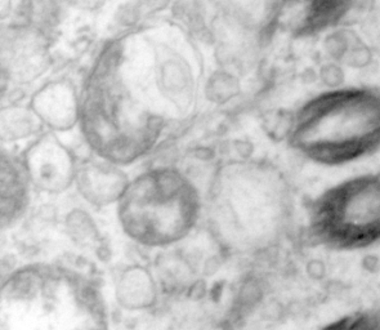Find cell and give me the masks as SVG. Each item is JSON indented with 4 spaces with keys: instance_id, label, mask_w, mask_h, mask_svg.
<instances>
[{
    "instance_id": "1",
    "label": "cell",
    "mask_w": 380,
    "mask_h": 330,
    "mask_svg": "<svg viewBox=\"0 0 380 330\" xmlns=\"http://www.w3.org/2000/svg\"><path fill=\"white\" fill-rule=\"evenodd\" d=\"M290 211L288 181L267 163H230L219 169L209 191V229L233 252H258L272 246L288 224Z\"/></svg>"
},
{
    "instance_id": "2",
    "label": "cell",
    "mask_w": 380,
    "mask_h": 330,
    "mask_svg": "<svg viewBox=\"0 0 380 330\" xmlns=\"http://www.w3.org/2000/svg\"><path fill=\"white\" fill-rule=\"evenodd\" d=\"M290 146L310 162L339 167L380 150V88L337 85L307 99L290 120Z\"/></svg>"
},
{
    "instance_id": "3",
    "label": "cell",
    "mask_w": 380,
    "mask_h": 330,
    "mask_svg": "<svg viewBox=\"0 0 380 330\" xmlns=\"http://www.w3.org/2000/svg\"><path fill=\"white\" fill-rule=\"evenodd\" d=\"M1 330H108L104 297L66 267L28 265L1 285Z\"/></svg>"
},
{
    "instance_id": "4",
    "label": "cell",
    "mask_w": 380,
    "mask_h": 330,
    "mask_svg": "<svg viewBox=\"0 0 380 330\" xmlns=\"http://www.w3.org/2000/svg\"><path fill=\"white\" fill-rule=\"evenodd\" d=\"M84 136L101 159L129 164L148 153L160 137L164 118L120 75L115 53L107 56L85 88L80 105Z\"/></svg>"
},
{
    "instance_id": "5",
    "label": "cell",
    "mask_w": 380,
    "mask_h": 330,
    "mask_svg": "<svg viewBox=\"0 0 380 330\" xmlns=\"http://www.w3.org/2000/svg\"><path fill=\"white\" fill-rule=\"evenodd\" d=\"M201 214V197L179 170H147L128 185L118 203L120 225L141 246L164 248L184 239Z\"/></svg>"
},
{
    "instance_id": "6",
    "label": "cell",
    "mask_w": 380,
    "mask_h": 330,
    "mask_svg": "<svg viewBox=\"0 0 380 330\" xmlns=\"http://www.w3.org/2000/svg\"><path fill=\"white\" fill-rule=\"evenodd\" d=\"M308 232L318 246L357 252L380 243V172L343 180L323 191L308 211Z\"/></svg>"
},
{
    "instance_id": "7",
    "label": "cell",
    "mask_w": 380,
    "mask_h": 330,
    "mask_svg": "<svg viewBox=\"0 0 380 330\" xmlns=\"http://www.w3.org/2000/svg\"><path fill=\"white\" fill-rule=\"evenodd\" d=\"M31 185L48 194H61L75 183L78 165L55 134H43L22 155Z\"/></svg>"
},
{
    "instance_id": "8",
    "label": "cell",
    "mask_w": 380,
    "mask_h": 330,
    "mask_svg": "<svg viewBox=\"0 0 380 330\" xmlns=\"http://www.w3.org/2000/svg\"><path fill=\"white\" fill-rule=\"evenodd\" d=\"M48 65L47 43L42 31L31 26L14 28L3 44V67L16 82L36 79Z\"/></svg>"
},
{
    "instance_id": "9",
    "label": "cell",
    "mask_w": 380,
    "mask_h": 330,
    "mask_svg": "<svg viewBox=\"0 0 380 330\" xmlns=\"http://www.w3.org/2000/svg\"><path fill=\"white\" fill-rule=\"evenodd\" d=\"M30 110L39 123L52 131L64 132L80 119V105L74 87L67 80H56L34 93Z\"/></svg>"
},
{
    "instance_id": "10",
    "label": "cell",
    "mask_w": 380,
    "mask_h": 330,
    "mask_svg": "<svg viewBox=\"0 0 380 330\" xmlns=\"http://www.w3.org/2000/svg\"><path fill=\"white\" fill-rule=\"evenodd\" d=\"M129 182L127 175L116 164L105 159L82 164L75 178L80 195L96 207L119 203Z\"/></svg>"
},
{
    "instance_id": "11",
    "label": "cell",
    "mask_w": 380,
    "mask_h": 330,
    "mask_svg": "<svg viewBox=\"0 0 380 330\" xmlns=\"http://www.w3.org/2000/svg\"><path fill=\"white\" fill-rule=\"evenodd\" d=\"M31 181L22 158L1 154V227L8 229L22 217L28 204Z\"/></svg>"
},
{
    "instance_id": "12",
    "label": "cell",
    "mask_w": 380,
    "mask_h": 330,
    "mask_svg": "<svg viewBox=\"0 0 380 330\" xmlns=\"http://www.w3.org/2000/svg\"><path fill=\"white\" fill-rule=\"evenodd\" d=\"M115 298L120 307L128 311H143L154 307L157 302L155 277L141 265L127 267L116 281Z\"/></svg>"
},
{
    "instance_id": "13",
    "label": "cell",
    "mask_w": 380,
    "mask_h": 330,
    "mask_svg": "<svg viewBox=\"0 0 380 330\" xmlns=\"http://www.w3.org/2000/svg\"><path fill=\"white\" fill-rule=\"evenodd\" d=\"M354 28L374 57H380V4H370L364 8Z\"/></svg>"
},
{
    "instance_id": "14",
    "label": "cell",
    "mask_w": 380,
    "mask_h": 330,
    "mask_svg": "<svg viewBox=\"0 0 380 330\" xmlns=\"http://www.w3.org/2000/svg\"><path fill=\"white\" fill-rule=\"evenodd\" d=\"M318 330H380V309H357L331 320Z\"/></svg>"
},
{
    "instance_id": "15",
    "label": "cell",
    "mask_w": 380,
    "mask_h": 330,
    "mask_svg": "<svg viewBox=\"0 0 380 330\" xmlns=\"http://www.w3.org/2000/svg\"><path fill=\"white\" fill-rule=\"evenodd\" d=\"M67 230L71 238L82 246H89L99 238V231L92 221L83 213L75 211L67 221Z\"/></svg>"
},
{
    "instance_id": "16",
    "label": "cell",
    "mask_w": 380,
    "mask_h": 330,
    "mask_svg": "<svg viewBox=\"0 0 380 330\" xmlns=\"http://www.w3.org/2000/svg\"><path fill=\"white\" fill-rule=\"evenodd\" d=\"M227 6L239 11L241 13H247L263 6L267 0H223Z\"/></svg>"
},
{
    "instance_id": "17",
    "label": "cell",
    "mask_w": 380,
    "mask_h": 330,
    "mask_svg": "<svg viewBox=\"0 0 380 330\" xmlns=\"http://www.w3.org/2000/svg\"><path fill=\"white\" fill-rule=\"evenodd\" d=\"M71 7L78 8L82 11H96L102 7L106 0H65Z\"/></svg>"
}]
</instances>
